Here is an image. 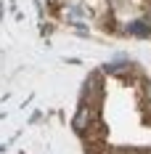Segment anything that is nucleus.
Here are the masks:
<instances>
[{
	"mask_svg": "<svg viewBox=\"0 0 151 154\" xmlns=\"http://www.w3.org/2000/svg\"><path fill=\"white\" fill-rule=\"evenodd\" d=\"M90 120H93V106H80V112L74 114V120H72V128H74L77 133H85L88 128H90Z\"/></svg>",
	"mask_w": 151,
	"mask_h": 154,
	"instance_id": "1",
	"label": "nucleus"
},
{
	"mask_svg": "<svg viewBox=\"0 0 151 154\" xmlns=\"http://www.w3.org/2000/svg\"><path fill=\"white\" fill-rule=\"evenodd\" d=\"M146 24L151 27V8H149V14H146Z\"/></svg>",
	"mask_w": 151,
	"mask_h": 154,
	"instance_id": "2",
	"label": "nucleus"
}]
</instances>
